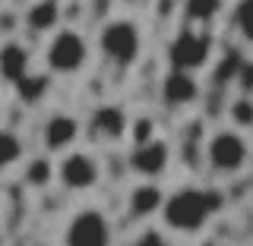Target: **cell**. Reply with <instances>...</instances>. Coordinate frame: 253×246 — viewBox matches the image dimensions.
Returning <instances> with one entry per match:
<instances>
[{
  "mask_svg": "<svg viewBox=\"0 0 253 246\" xmlns=\"http://www.w3.org/2000/svg\"><path fill=\"white\" fill-rule=\"evenodd\" d=\"M228 120H231V130H237V133L253 130V98L250 95H237L228 105Z\"/></svg>",
  "mask_w": 253,
  "mask_h": 246,
  "instance_id": "cell-18",
  "label": "cell"
},
{
  "mask_svg": "<svg viewBox=\"0 0 253 246\" xmlns=\"http://www.w3.org/2000/svg\"><path fill=\"white\" fill-rule=\"evenodd\" d=\"M231 19H234V32H237V38H241L244 44H250V47H253V0L234 3Z\"/></svg>",
  "mask_w": 253,
  "mask_h": 246,
  "instance_id": "cell-20",
  "label": "cell"
},
{
  "mask_svg": "<svg viewBox=\"0 0 253 246\" xmlns=\"http://www.w3.org/2000/svg\"><path fill=\"white\" fill-rule=\"evenodd\" d=\"M174 161V148L168 139H152V142H142V145H133L130 155H126V164H130L133 177L146 180V183H158V180L168 174Z\"/></svg>",
  "mask_w": 253,
  "mask_h": 246,
  "instance_id": "cell-8",
  "label": "cell"
},
{
  "mask_svg": "<svg viewBox=\"0 0 253 246\" xmlns=\"http://www.w3.org/2000/svg\"><path fill=\"white\" fill-rule=\"evenodd\" d=\"M79 139H83V120L76 114H70V110H54L42 123V145L47 158H60L73 152Z\"/></svg>",
  "mask_w": 253,
  "mask_h": 246,
  "instance_id": "cell-9",
  "label": "cell"
},
{
  "mask_svg": "<svg viewBox=\"0 0 253 246\" xmlns=\"http://www.w3.org/2000/svg\"><path fill=\"white\" fill-rule=\"evenodd\" d=\"M180 10H184L187 29H200V32H206V26H212V22L221 16L225 3H221V0H190V3L180 6Z\"/></svg>",
  "mask_w": 253,
  "mask_h": 246,
  "instance_id": "cell-15",
  "label": "cell"
},
{
  "mask_svg": "<svg viewBox=\"0 0 253 246\" xmlns=\"http://www.w3.org/2000/svg\"><path fill=\"white\" fill-rule=\"evenodd\" d=\"M212 57H215V41H212L209 32L184 26L168 41V70H174V73L200 76L212 63Z\"/></svg>",
  "mask_w": 253,
  "mask_h": 246,
  "instance_id": "cell-5",
  "label": "cell"
},
{
  "mask_svg": "<svg viewBox=\"0 0 253 246\" xmlns=\"http://www.w3.org/2000/svg\"><path fill=\"white\" fill-rule=\"evenodd\" d=\"M218 209H221V199L215 193L200 186H180L174 193H165V205L158 211V218H162V227L168 234L196 237L209 227V221L215 218Z\"/></svg>",
  "mask_w": 253,
  "mask_h": 246,
  "instance_id": "cell-1",
  "label": "cell"
},
{
  "mask_svg": "<svg viewBox=\"0 0 253 246\" xmlns=\"http://www.w3.org/2000/svg\"><path fill=\"white\" fill-rule=\"evenodd\" d=\"M32 73V51L19 38L0 44V82L6 85H19L22 79Z\"/></svg>",
  "mask_w": 253,
  "mask_h": 246,
  "instance_id": "cell-12",
  "label": "cell"
},
{
  "mask_svg": "<svg viewBox=\"0 0 253 246\" xmlns=\"http://www.w3.org/2000/svg\"><path fill=\"white\" fill-rule=\"evenodd\" d=\"M133 246H171V240H168V234L158 231V227H146V231L133 240Z\"/></svg>",
  "mask_w": 253,
  "mask_h": 246,
  "instance_id": "cell-22",
  "label": "cell"
},
{
  "mask_svg": "<svg viewBox=\"0 0 253 246\" xmlns=\"http://www.w3.org/2000/svg\"><path fill=\"white\" fill-rule=\"evenodd\" d=\"M0 246H3V231H0Z\"/></svg>",
  "mask_w": 253,
  "mask_h": 246,
  "instance_id": "cell-23",
  "label": "cell"
},
{
  "mask_svg": "<svg viewBox=\"0 0 253 246\" xmlns=\"http://www.w3.org/2000/svg\"><path fill=\"white\" fill-rule=\"evenodd\" d=\"M54 177H57V171H54V161L47 155H38V158H32V161L26 164V183L35 186V189L51 186Z\"/></svg>",
  "mask_w": 253,
  "mask_h": 246,
  "instance_id": "cell-17",
  "label": "cell"
},
{
  "mask_svg": "<svg viewBox=\"0 0 253 246\" xmlns=\"http://www.w3.org/2000/svg\"><path fill=\"white\" fill-rule=\"evenodd\" d=\"M89 130L101 142H121V139L130 136V114H126V107L117 105V101H105V105H98L92 110Z\"/></svg>",
  "mask_w": 253,
  "mask_h": 246,
  "instance_id": "cell-11",
  "label": "cell"
},
{
  "mask_svg": "<svg viewBox=\"0 0 253 246\" xmlns=\"http://www.w3.org/2000/svg\"><path fill=\"white\" fill-rule=\"evenodd\" d=\"M54 183L63 186L67 193H92L95 186L101 183V161L95 152H85V148H73V152L60 155L54 161Z\"/></svg>",
  "mask_w": 253,
  "mask_h": 246,
  "instance_id": "cell-7",
  "label": "cell"
},
{
  "mask_svg": "<svg viewBox=\"0 0 253 246\" xmlns=\"http://www.w3.org/2000/svg\"><path fill=\"white\" fill-rule=\"evenodd\" d=\"M89 60H92V47H89V38L79 29L63 26L44 44V73L47 76L73 79L79 73H85Z\"/></svg>",
  "mask_w": 253,
  "mask_h": 246,
  "instance_id": "cell-3",
  "label": "cell"
},
{
  "mask_svg": "<svg viewBox=\"0 0 253 246\" xmlns=\"http://www.w3.org/2000/svg\"><path fill=\"white\" fill-rule=\"evenodd\" d=\"M60 243L63 246H114V224L101 209L83 205L63 224Z\"/></svg>",
  "mask_w": 253,
  "mask_h": 246,
  "instance_id": "cell-6",
  "label": "cell"
},
{
  "mask_svg": "<svg viewBox=\"0 0 253 246\" xmlns=\"http://www.w3.org/2000/svg\"><path fill=\"white\" fill-rule=\"evenodd\" d=\"M158 139V126L152 117H130V142L133 145H142V142Z\"/></svg>",
  "mask_w": 253,
  "mask_h": 246,
  "instance_id": "cell-21",
  "label": "cell"
},
{
  "mask_svg": "<svg viewBox=\"0 0 253 246\" xmlns=\"http://www.w3.org/2000/svg\"><path fill=\"white\" fill-rule=\"evenodd\" d=\"M203 158L215 177H234L250 161V142L244 133L231 130V126H221V130L209 133V139L203 145Z\"/></svg>",
  "mask_w": 253,
  "mask_h": 246,
  "instance_id": "cell-4",
  "label": "cell"
},
{
  "mask_svg": "<svg viewBox=\"0 0 253 246\" xmlns=\"http://www.w3.org/2000/svg\"><path fill=\"white\" fill-rule=\"evenodd\" d=\"M47 85H51V76H42V73H29L26 79H22L19 85H16V95H19L26 105H38V101L47 95Z\"/></svg>",
  "mask_w": 253,
  "mask_h": 246,
  "instance_id": "cell-19",
  "label": "cell"
},
{
  "mask_svg": "<svg viewBox=\"0 0 253 246\" xmlns=\"http://www.w3.org/2000/svg\"><path fill=\"white\" fill-rule=\"evenodd\" d=\"M146 51V32L133 16H111L98 29V54L111 67L130 70L136 67Z\"/></svg>",
  "mask_w": 253,
  "mask_h": 246,
  "instance_id": "cell-2",
  "label": "cell"
},
{
  "mask_svg": "<svg viewBox=\"0 0 253 246\" xmlns=\"http://www.w3.org/2000/svg\"><path fill=\"white\" fill-rule=\"evenodd\" d=\"M22 155H26V148H22V139L16 136L10 126L0 123V174H3V171H13L16 164L22 161Z\"/></svg>",
  "mask_w": 253,
  "mask_h": 246,
  "instance_id": "cell-16",
  "label": "cell"
},
{
  "mask_svg": "<svg viewBox=\"0 0 253 246\" xmlns=\"http://www.w3.org/2000/svg\"><path fill=\"white\" fill-rule=\"evenodd\" d=\"M165 205V189L158 183H146V180H139V183L130 186V196H126V211H130L133 218L146 221V218H155L158 211H162Z\"/></svg>",
  "mask_w": 253,
  "mask_h": 246,
  "instance_id": "cell-13",
  "label": "cell"
},
{
  "mask_svg": "<svg viewBox=\"0 0 253 246\" xmlns=\"http://www.w3.org/2000/svg\"><path fill=\"white\" fill-rule=\"evenodd\" d=\"M158 95H162V105L171 107V110H184V107H193L203 95V85H200V76H190V73H168L162 76V85H158Z\"/></svg>",
  "mask_w": 253,
  "mask_h": 246,
  "instance_id": "cell-10",
  "label": "cell"
},
{
  "mask_svg": "<svg viewBox=\"0 0 253 246\" xmlns=\"http://www.w3.org/2000/svg\"><path fill=\"white\" fill-rule=\"evenodd\" d=\"M22 19H26V29L32 32V35H47L51 38L57 29H63V6L54 3V0L29 3L26 13H22Z\"/></svg>",
  "mask_w": 253,
  "mask_h": 246,
  "instance_id": "cell-14",
  "label": "cell"
}]
</instances>
